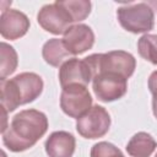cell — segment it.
Returning a JSON list of instances; mask_svg holds the SVG:
<instances>
[{"label": "cell", "instance_id": "6da1fadb", "mask_svg": "<svg viewBox=\"0 0 157 157\" xmlns=\"http://www.w3.org/2000/svg\"><path fill=\"white\" fill-rule=\"evenodd\" d=\"M47 130L48 119L44 113L36 109H25L12 118L2 134V142L10 151L22 152L34 146Z\"/></svg>", "mask_w": 157, "mask_h": 157}, {"label": "cell", "instance_id": "7a4b0ae2", "mask_svg": "<svg viewBox=\"0 0 157 157\" xmlns=\"http://www.w3.org/2000/svg\"><path fill=\"white\" fill-rule=\"evenodd\" d=\"M1 105L12 112L18 105L33 102L43 91V80L34 72H22L13 78L1 80Z\"/></svg>", "mask_w": 157, "mask_h": 157}, {"label": "cell", "instance_id": "3957f363", "mask_svg": "<svg viewBox=\"0 0 157 157\" xmlns=\"http://www.w3.org/2000/svg\"><path fill=\"white\" fill-rule=\"evenodd\" d=\"M120 26L131 33H145L153 28V10L146 2L120 6L117 11Z\"/></svg>", "mask_w": 157, "mask_h": 157}, {"label": "cell", "instance_id": "277c9868", "mask_svg": "<svg viewBox=\"0 0 157 157\" xmlns=\"http://www.w3.org/2000/svg\"><path fill=\"white\" fill-rule=\"evenodd\" d=\"M110 126V115L105 108L93 105L76 121L77 132L85 139H98L104 136Z\"/></svg>", "mask_w": 157, "mask_h": 157}, {"label": "cell", "instance_id": "5b68a950", "mask_svg": "<svg viewBox=\"0 0 157 157\" xmlns=\"http://www.w3.org/2000/svg\"><path fill=\"white\" fill-rule=\"evenodd\" d=\"M91 105L92 97L86 86L70 85L63 88L60 94V108L66 115L78 119L91 109Z\"/></svg>", "mask_w": 157, "mask_h": 157}, {"label": "cell", "instance_id": "8992f818", "mask_svg": "<svg viewBox=\"0 0 157 157\" xmlns=\"http://www.w3.org/2000/svg\"><path fill=\"white\" fill-rule=\"evenodd\" d=\"M37 21L43 29L53 34L65 33L74 22L70 13L58 1L44 5L37 15Z\"/></svg>", "mask_w": 157, "mask_h": 157}, {"label": "cell", "instance_id": "52a82bcc", "mask_svg": "<svg viewBox=\"0 0 157 157\" xmlns=\"http://www.w3.org/2000/svg\"><path fill=\"white\" fill-rule=\"evenodd\" d=\"M128 91V81L125 77L112 74L101 72L93 78V92L102 102H113L121 98Z\"/></svg>", "mask_w": 157, "mask_h": 157}, {"label": "cell", "instance_id": "ba28073f", "mask_svg": "<svg viewBox=\"0 0 157 157\" xmlns=\"http://www.w3.org/2000/svg\"><path fill=\"white\" fill-rule=\"evenodd\" d=\"M93 78V70L86 59L78 60L76 58H70L60 66L59 70V81L63 88L70 85L86 86Z\"/></svg>", "mask_w": 157, "mask_h": 157}, {"label": "cell", "instance_id": "9c48e42d", "mask_svg": "<svg viewBox=\"0 0 157 157\" xmlns=\"http://www.w3.org/2000/svg\"><path fill=\"white\" fill-rule=\"evenodd\" d=\"M136 66L135 58L124 50H112L101 54L99 59V74L112 72L125 77L126 80L134 74Z\"/></svg>", "mask_w": 157, "mask_h": 157}, {"label": "cell", "instance_id": "30bf717a", "mask_svg": "<svg viewBox=\"0 0 157 157\" xmlns=\"http://www.w3.org/2000/svg\"><path fill=\"white\" fill-rule=\"evenodd\" d=\"M63 43L71 55L82 54L92 48L94 43V33L90 26L77 23L71 26L64 33Z\"/></svg>", "mask_w": 157, "mask_h": 157}, {"label": "cell", "instance_id": "8fae6325", "mask_svg": "<svg viewBox=\"0 0 157 157\" xmlns=\"http://www.w3.org/2000/svg\"><path fill=\"white\" fill-rule=\"evenodd\" d=\"M29 29L28 17L18 10H4L0 17V33L5 39L15 40Z\"/></svg>", "mask_w": 157, "mask_h": 157}, {"label": "cell", "instance_id": "7c38bea8", "mask_svg": "<svg viewBox=\"0 0 157 157\" xmlns=\"http://www.w3.org/2000/svg\"><path fill=\"white\" fill-rule=\"evenodd\" d=\"M75 137L67 131H55L45 141V152L49 157H71L75 152Z\"/></svg>", "mask_w": 157, "mask_h": 157}, {"label": "cell", "instance_id": "4fadbf2b", "mask_svg": "<svg viewBox=\"0 0 157 157\" xmlns=\"http://www.w3.org/2000/svg\"><path fill=\"white\" fill-rule=\"evenodd\" d=\"M157 147L156 140L147 132L135 134L126 145V151L131 157H150Z\"/></svg>", "mask_w": 157, "mask_h": 157}, {"label": "cell", "instance_id": "5bb4252c", "mask_svg": "<svg viewBox=\"0 0 157 157\" xmlns=\"http://www.w3.org/2000/svg\"><path fill=\"white\" fill-rule=\"evenodd\" d=\"M42 55L47 64L52 66H61L66 60H69L71 54L66 50L63 39L53 38L45 42V44L43 45Z\"/></svg>", "mask_w": 157, "mask_h": 157}, {"label": "cell", "instance_id": "9a60e30c", "mask_svg": "<svg viewBox=\"0 0 157 157\" xmlns=\"http://www.w3.org/2000/svg\"><path fill=\"white\" fill-rule=\"evenodd\" d=\"M18 64L17 53L10 44L2 42L0 44V78L5 80L11 75Z\"/></svg>", "mask_w": 157, "mask_h": 157}, {"label": "cell", "instance_id": "2e32d148", "mask_svg": "<svg viewBox=\"0 0 157 157\" xmlns=\"http://www.w3.org/2000/svg\"><path fill=\"white\" fill-rule=\"evenodd\" d=\"M58 2L70 13L74 22L83 21L91 12L92 4L87 0H58Z\"/></svg>", "mask_w": 157, "mask_h": 157}, {"label": "cell", "instance_id": "e0dca14e", "mask_svg": "<svg viewBox=\"0 0 157 157\" xmlns=\"http://www.w3.org/2000/svg\"><path fill=\"white\" fill-rule=\"evenodd\" d=\"M137 50L141 58L157 65V36L144 34L137 42Z\"/></svg>", "mask_w": 157, "mask_h": 157}, {"label": "cell", "instance_id": "ac0fdd59", "mask_svg": "<svg viewBox=\"0 0 157 157\" xmlns=\"http://www.w3.org/2000/svg\"><path fill=\"white\" fill-rule=\"evenodd\" d=\"M91 157H124V155L113 144L102 141L92 146Z\"/></svg>", "mask_w": 157, "mask_h": 157}, {"label": "cell", "instance_id": "d6986e66", "mask_svg": "<svg viewBox=\"0 0 157 157\" xmlns=\"http://www.w3.org/2000/svg\"><path fill=\"white\" fill-rule=\"evenodd\" d=\"M148 88L153 97L152 101H157V70L153 71L148 77Z\"/></svg>", "mask_w": 157, "mask_h": 157}, {"label": "cell", "instance_id": "ffe728a7", "mask_svg": "<svg viewBox=\"0 0 157 157\" xmlns=\"http://www.w3.org/2000/svg\"><path fill=\"white\" fill-rule=\"evenodd\" d=\"M1 114H2V125H1V134H4L6 131V129L9 128L6 125V121H7V110L1 105Z\"/></svg>", "mask_w": 157, "mask_h": 157}, {"label": "cell", "instance_id": "44dd1931", "mask_svg": "<svg viewBox=\"0 0 157 157\" xmlns=\"http://www.w3.org/2000/svg\"><path fill=\"white\" fill-rule=\"evenodd\" d=\"M152 110H153V114L157 119V101H152Z\"/></svg>", "mask_w": 157, "mask_h": 157}, {"label": "cell", "instance_id": "7402d4cb", "mask_svg": "<svg viewBox=\"0 0 157 157\" xmlns=\"http://www.w3.org/2000/svg\"><path fill=\"white\" fill-rule=\"evenodd\" d=\"M155 157H157V153H156V156H155Z\"/></svg>", "mask_w": 157, "mask_h": 157}]
</instances>
